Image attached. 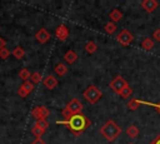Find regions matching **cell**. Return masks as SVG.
<instances>
[{"mask_svg":"<svg viewBox=\"0 0 160 144\" xmlns=\"http://www.w3.org/2000/svg\"><path fill=\"white\" fill-rule=\"evenodd\" d=\"M58 124H62L65 126L69 128V130L75 135H80L81 133H84L85 130H88V128L91 125V121L89 120L88 116H85L82 113L81 114H76V115H72L70 119L68 120H60L58 121Z\"/></svg>","mask_w":160,"mask_h":144,"instance_id":"1","label":"cell"},{"mask_svg":"<svg viewBox=\"0 0 160 144\" xmlns=\"http://www.w3.org/2000/svg\"><path fill=\"white\" fill-rule=\"evenodd\" d=\"M100 134L105 138L108 141H114L120 134H121V128L114 121V120H108L101 128H100Z\"/></svg>","mask_w":160,"mask_h":144,"instance_id":"2","label":"cell"},{"mask_svg":"<svg viewBox=\"0 0 160 144\" xmlns=\"http://www.w3.org/2000/svg\"><path fill=\"white\" fill-rule=\"evenodd\" d=\"M81 111H82V104L80 103L79 99L74 98V99H71V100L66 104V106L62 109L61 114H62V116L65 118V120H68V119H70L72 115L81 114Z\"/></svg>","mask_w":160,"mask_h":144,"instance_id":"3","label":"cell"},{"mask_svg":"<svg viewBox=\"0 0 160 144\" xmlns=\"http://www.w3.org/2000/svg\"><path fill=\"white\" fill-rule=\"evenodd\" d=\"M82 95H84L85 100H88L90 104H95V103L99 101L100 98L102 96L101 90H100L98 86H95V85H89V86L84 90Z\"/></svg>","mask_w":160,"mask_h":144,"instance_id":"4","label":"cell"},{"mask_svg":"<svg viewBox=\"0 0 160 144\" xmlns=\"http://www.w3.org/2000/svg\"><path fill=\"white\" fill-rule=\"evenodd\" d=\"M109 86H110V89H111L115 94H120L126 86H129V84H128V81H126L121 75H118V76H115V78L110 81Z\"/></svg>","mask_w":160,"mask_h":144,"instance_id":"5","label":"cell"},{"mask_svg":"<svg viewBox=\"0 0 160 144\" xmlns=\"http://www.w3.org/2000/svg\"><path fill=\"white\" fill-rule=\"evenodd\" d=\"M31 115L36 119V120H40V119H48V116L50 115V110L44 106V105H38L35 108H32L31 110Z\"/></svg>","mask_w":160,"mask_h":144,"instance_id":"6","label":"cell"},{"mask_svg":"<svg viewBox=\"0 0 160 144\" xmlns=\"http://www.w3.org/2000/svg\"><path fill=\"white\" fill-rule=\"evenodd\" d=\"M116 40L122 45V46H128L129 44H131V41L134 40L131 33L126 29H122L118 35H116Z\"/></svg>","mask_w":160,"mask_h":144,"instance_id":"7","label":"cell"},{"mask_svg":"<svg viewBox=\"0 0 160 144\" xmlns=\"http://www.w3.org/2000/svg\"><path fill=\"white\" fill-rule=\"evenodd\" d=\"M34 90V84L30 81V80H26V81H24L20 86H19V89H18V95L20 96V98H26V96H29L30 95V93Z\"/></svg>","mask_w":160,"mask_h":144,"instance_id":"8","label":"cell"},{"mask_svg":"<svg viewBox=\"0 0 160 144\" xmlns=\"http://www.w3.org/2000/svg\"><path fill=\"white\" fill-rule=\"evenodd\" d=\"M55 36L60 40V41H65L69 36V28L65 24H60L56 29H55Z\"/></svg>","mask_w":160,"mask_h":144,"instance_id":"9","label":"cell"},{"mask_svg":"<svg viewBox=\"0 0 160 144\" xmlns=\"http://www.w3.org/2000/svg\"><path fill=\"white\" fill-rule=\"evenodd\" d=\"M35 39H36L40 44H45V43H48V41L51 39V35H50V33H49L46 29L41 28V29H39V30L36 31Z\"/></svg>","mask_w":160,"mask_h":144,"instance_id":"10","label":"cell"},{"mask_svg":"<svg viewBox=\"0 0 160 144\" xmlns=\"http://www.w3.org/2000/svg\"><path fill=\"white\" fill-rule=\"evenodd\" d=\"M140 5H141V8H142L146 13H152V11H155V10L158 9L159 3H158L156 0H142Z\"/></svg>","mask_w":160,"mask_h":144,"instance_id":"11","label":"cell"},{"mask_svg":"<svg viewBox=\"0 0 160 144\" xmlns=\"http://www.w3.org/2000/svg\"><path fill=\"white\" fill-rule=\"evenodd\" d=\"M42 83H44V86L46 88V89H49V90H52V89H55V86L58 85V79L54 76V75H48V76H45V79L42 80Z\"/></svg>","mask_w":160,"mask_h":144,"instance_id":"12","label":"cell"},{"mask_svg":"<svg viewBox=\"0 0 160 144\" xmlns=\"http://www.w3.org/2000/svg\"><path fill=\"white\" fill-rule=\"evenodd\" d=\"M64 60H65L68 64H74V63L78 60V54H76L74 50H68V51L64 54Z\"/></svg>","mask_w":160,"mask_h":144,"instance_id":"13","label":"cell"},{"mask_svg":"<svg viewBox=\"0 0 160 144\" xmlns=\"http://www.w3.org/2000/svg\"><path fill=\"white\" fill-rule=\"evenodd\" d=\"M109 18L112 23H118L122 19V13L119 10V9H112L110 13H109Z\"/></svg>","mask_w":160,"mask_h":144,"instance_id":"14","label":"cell"},{"mask_svg":"<svg viewBox=\"0 0 160 144\" xmlns=\"http://www.w3.org/2000/svg\"><path fill=\"white\" fill-rule=\"evenodd\" d=\"M54 70H55V74H56V75L64 76V75L68 73V66H66L65 64H62V63H59V64L55 65Z\"/></svg>","mask_w":160,"mask_h":144,"instance_id":"15","label":"cell"},{"mask_svg":"<svg viewBox=\"0 0 160 144\" xmlns=\"http://www.w3.org/2000/svg\"><path fill=\"white\" fill-rule=\"evenodd\" d=\"M11 55H12L15 59L20 60V59H22V58L25 56V50H24L21 46H16V48L11 51Z\"/></svg>","mask_w":160,"mask_h":144,"instance_id":"16","label":"cell"},{"mask_svg":"<svg viewBox=\"0 0 160 144\" xmlns=\"http://www.w3.org/2000/svg\"><path fill=\"white\" fill-rule=\"evenodd\" d=\"M139 128L136 126V125H129L128 128H126V134L130 136V138H136L138 135H139Z\"/></svg>","mask_w":160,"mask_h":144,"instance_id":"17","label":"cell"},{"mask_svg":"<svg viewBox=\"0 0 160 144\" xmlns=\"http://www.w3.org/2000/svg\"><path fill=\"white\" fill-rule=\"evenodd\" d=\"M152 46H154V40L150 39V38H145V39L141 41V48H142L144 50H146V51L151 50Z\"/></svg>","mask_w":160,"mask_h":144,"instance_id":"18","label":"cell"},{"mask_svg":"<svg viewBox=\"0 0 160 144\" xmlns=\"http://www.w3.org/2000/svg\"><path fill=\"white\" fill-rule=\"evenodd\" d=\"M42 80H44V79H42V76H41V73H39V71H34V73H31L30 81H31L34 85L39 84V83L42 81Z\"/></svg>","mask_w":160,"mask_h":144,"instance_id":"19","label":"cell"},{"mask_svg":"<svg viewBox=\"0 0 160 144\" xmlns=\"http://www.w3.org/2000/svg\"><path fill=\"white\" fill-rule=\"evenodd\" d=\"M85 50H86V53H89V54H94V53L98 50V45H96L94 41L89 40V41L85 44Z\"/></svg>","mask_w":160,"mask_h":144,"instance_id":"20","label":"cell"},{"mask_svg":"<svg viewBox=\"0 0 160 144\" xmlns=\"http://www.w3.org/2000/svg\"><path fill=\"white\" fill-rule=\"evenodd\" d=\"M30 76H31V73H30V70L26 69V68H22V69L19 71V78H20L21 80H24V81L30 80Z\"/></svg>","mask_w":160,"mask_h":144,"instance_id":"21","label":"cell"},{"mask_svg":"<svg viewBox=\"0 0 160 144\" xmlns=\"http://www.w3.org/2000/svg\"><path fill=\"white\" fill-rule=\"evenodd\" d=\"M140 105H141L140 99H135V98H132V99H130V100L128 101V108H129L130 110H136Z\"/></svg>","mask_w":160,"mask_h":144,"instance_id":"22","label":"cell"},{"mask_svg":"<svg viewBox=\"0 0 160 144\" xmlns=\"http://www.w3.org/2000/svg\"><path fill=\"white\" fill-rule=\"evenodd\" d=\"M104 29H105V33L106 34H114L115 30H116V24L112 23V21H109V23L105 24V28Z\"/></svg>","mask_w":160,"mask_h":144,"instance_id":"23","label":"cell"},{"mask_svg":"<svg viewBox=\"0 0 160 144\" xmlns=\"http://www.w3.org/2000/svg\"><path fill=\"white\" fill-rule=\"evenodd\" d=\"M35 125H36V126H39L40 129H42V130H45V131H46V129L49 128V125H50V124H49V120H48V119H40V120H38V121H36V124H35Z\"/></svg>","mask_w":160,"mask_h":144,"instance_id":"24","label":"cell"},{"mask_svg":"<svg viewBox=\"0 0 160 144\" xmlns=\"http://www.w3.org/2000/svg\"><path fill=\"white\" fill-rule=\"evenodd\" d=\"M31 133H32V135H34L35 138H41V136L44 135L45 130H42V129H40L39 126L34 125V126H32V129H31Z\"/></svg>","mask_w":160,"mask_h":144,"instance_id":"25","label":"cell"},{"mask_svg":"<svg viewBox=\"0 0 160 144\" xmlns=\"http://www.w3.org/2000/svg\"><path fill=\"white\" fill-rule=\"evenodd\" d=\"M131 94H132V89L130 88V86H126L119 95L122 98V99H128V98H130L131 96Z\"/></svg>","mask_w":160,"mask_h":144,"instance_id":"26","label":"cell"},{"mask_svg":"<svg viewBox=\"0 0 160 144\" xmlns=\"http://www.w3.org/2000/svg\"><path fill=\"white\" fill-rule=\"evenodd\" d=\"M10 55H11V51H10L8 48H2V49H0V59L5 60V59H8Z\"/></svg>","mask_w":160,"mask_h":144,"instance_id":"27","label":"cell"},{"mask_svg":"<svg viewBox=\"0 0 160 144\" xmlns=\"http://www.w3.org/2000/svg\"><path fill=\"white\" fill-rule=\"evenodd\" d=\"M140 103H141V105L144 104V105H149V106L155 108L160 114V103H149V101H145V100H140Z\"/></svg>","mask_w":160,"mask_h":144,"instance_id":"28","label":"cell"},{"mask_svg":"<svg viewBox=\"0 0 160 144\" xmlns=\"http://www.w3.org/2000/svg\"><path fill=\"white\" fill-rule=\"evenodd\" d=\"M152 39L156 40V41H160V29H156V30L152 33Z\"/></svg>","mask_w":160,"mask_h":144,"instance_id":"29","label":"cell"},{"mask_svg":"<svg viewBox=\"0 0 160 144\" xmlns=\"http://www.w3.org/2000/svg\"><path fill=\"white\" fill-rule=\"evenodd\" d=\"M30 144H48V143H45L41 138H35V140H32Z\"/></svg>","mask_w":160,"mask_h":144,"instance_id":"30","label":"cell"},{"mask_svg":"<svg viewBox=\"0 0 160 144\" xmlns=\"http://www.w3.org/2000/svg\"><path fill=\"white\" fill-rule=\"evenodd\" d=\"M149 144H160V133H159V134H158V136H156L152 141H150Z\"/></svg>","mask_w":160,"mask_h":144,"instance_id":"31","label":"cell"},{"mask_svg":"<svg viewBox=\"0 0 160 144\" xmlns=\"http://www.w3.org/2000/svg\"><path fill=\"white\" fill-rule=\"evenodd\" d=\"M6 48V40L4 38H0V49Z\"/></svg>","mask_w":160,"mask_h":144,"instance_id":"32","label":"cell"},{"mask_svg":"<svg viewBox=\"0 0 160 144\" xmlns=\"http://www.w3.org/2000/svg\"><path fill=\"white\" fill-rule=\"evenodd\" d=\"M130 144H131V143H130Z\"/></svg>","mask_w":160,"mask_h":144,"instance_id":"33","label":"cell"}]
</instances>
